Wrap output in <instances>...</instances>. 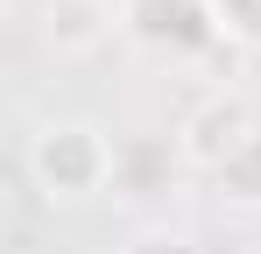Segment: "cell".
I'll use <instances>...</instances> for the list:
<instances>
[{"mask_svg": "<svg viewBox=\"0 0 261 254\" xmlns=\"http://www.w3.org/2000/svg\"><path fill=\"white\" fill-rule=\"evenodd\" d=\"M21 176L43 205H92L113 176H120V148L113 134L85 113H64V120H43L21 148Z\"/></svg>", "mask_w": 261, "mask_h": 254, "instance_id": "6da1fadb", "label": "cell"}, {"mask_svg": "<svg viewBox=\"0 0 261 254\" xmlns=\"http://www.w3.org/2000/svg\"><path fill=\"white\" fill-rule=\"evenodd\" d=\"M120 36L141 42L148 57H205L226 42L212 0H120Z\"/></svg>", "mask_w": 261, "mask_h": 254, "instance_id": "7a4b0ae2", "label": "cell"}, {"mask_svg": "<svg viewBox=\"0 0 261 254\" xmlns=\"http://www.w3.org/2000/svg\"><path fill=\"white\" fill-rule=\"evenodd\" d=\"M254 106L240 99V92H212V99H198L191 113H184V127H176V156L191 169H205V176H219V163L254 134Z\"/></svg>", "mask_w": 261, "mask_h": 254, "instance_id": "3957f363", "label": "cell"}, {"mask_svg": "<svg viewBox=\"0 0 261 254\" xmlns=\"http://www.w3.org/2000/svg\"><path fill=\"white\" fill-rule=\"evenodd\" d=\"M120 29V0H49L43 7V36L57 49H92Z\"/></svg>", "mask_w": 261, "mask_h": 254, "instance_id": "277c9868", "label": "cell"}, {"mask_svg": "<svg viewBox=\"0 0 261 254\" xmlns=\"http://www.w3.org/2000/svg\"><path fill=\"white\" fill-rule=\"evenodd\" d=\"M212 191H219V205H233V212H261V127L219 163Z\"/></svg>", "mask_w": 261, "mask_h": 254, "instance_id": "5b68a950", "label": "cell"}, {"mask_svg": "<svg viewBox=\"0 0 261 254\" xmlns=\"http://www.w3.org/2000/svg\"><path fill=\"white\" fill-rule=\"evenodd\" d=\"M212 21L226 42L240 49H261V0H212Z\"/></svg>", "mask_w": 261, "mask_h": 254, "instance_id": "8992f818", "label": "cell"}, {"mask_svg": "<svg viewBox=\"0 0 261 254\" xmlns=\"http://www.w3.org/2000/svg\"><path fill=\"white\" fill-rule=\"evenodd\" d=\"M120 254H205V247H198L191 233H170V226H141Z\"/></svg>", "mask_w": 261, "mask_h": 254, "instance_id": "52a82bcc", "label": "cell"}]
</instances>
